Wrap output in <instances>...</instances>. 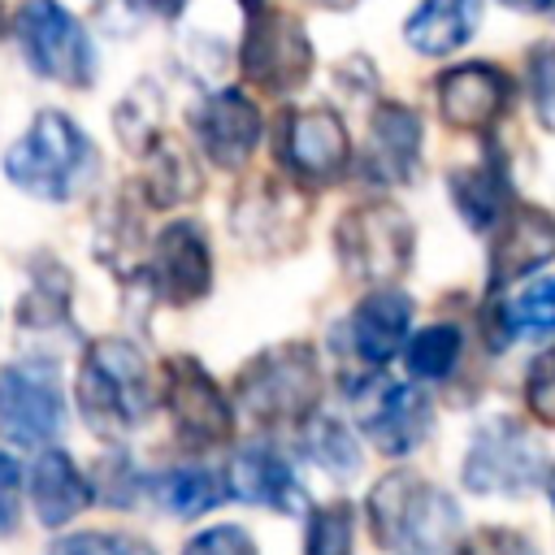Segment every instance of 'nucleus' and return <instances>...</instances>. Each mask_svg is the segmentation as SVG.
Returning a JSON list of instances; mask_svg holds the SVG:
<instances>
[{"mask_svg": "<svg viewBox=\"0 0 555 555\" xmlns=\"http://www.w3.org/2000/svg\"><path fill=\"white\" fill-rule=\"evenodd\" d=\"M369 525L377 546L395 555H451L460 507L416 473H390L369 494Z\"/></svg>", "mask_w": 555, "mask_h": 555, "instance_id": "f257e3e1", "label": "nucleus"}, {"mask_svg": "<svg viewBox=\"0 0 555 555\" xmlns=\"http://www.w3.org/2000/svg\"><path fill=\"white\" fill-rule=\"evenodd\" d=\"M100 156L91 147V139L82 134L78 121H69L65 113H39L30 121V130L4 152V173L17 191L35 195V199H74L91 173H95Z\"/></svg>", "mask_w": 555, "mask_h": 555, "instance_id": "f03ea898", "label": "nucleus"}, {"mask_svg": "<svg viewBox=\"0 0 555 555\" xmlns=\"http://www.w3.org/2000/svg\"><path fill=\"white\" fill-rule=\"evenodd\" d=\"M74 395H78V412L87 416V425L95 434H104V438L130 434L152 412L147 364L121 338H104V343L87 347Z\"/></svg>", "mask_w": 555, "mask_h": 555, "instance_id": "7ed1b4c3", "label": "nucleus"}, {"mask_svg": "<svg viewBox=\"0 0 555 555\" xmlns=\"http://www.w3.org/2000/svg\"><path fill=\"white\" fill-rule=\"evenodd\" d=\"M317 399H321V369L312 347L304 343L269 347L238 373V403L260 425L308 421Z\"/></svg>", "mask_w": 555, "mask_h": 555, "instance_id": "20e7f679", "label": "nucleus"}, {"mask_svg": "<svg viewBox=\"0 0 555 555\" xmlns=\"http://www.w3.org/2000/svg\"><path fill=\"white\" fill-rule=\"evenodd\" d=\"M412 243H416V230L408 212L395 204H356L334 225V247L343 269L377 286L395 282L412 264Z\"/></svg>", "mask_w": 555, "mask_h": 555, "instance_id": "39448f33", "label": "nucleus"}, {"mask_svg": "<svg viewBox=\"0 0 555 555\" xmlns=\"http://www.w3.org/2000/svg\"><path fill=\"white\" fill-rule=\"evenodd\" d=\"M542 477V442L516 416H490L464 451V486L473 494H525Z\"/></svg>", "mask_w": 555, "mask_h": 555, "instance_id": "423d86ee", "label": "nucleus"}, {"mask_svg": "<svg viewBox=\"0 0 555 555\" xmlns=\"http://www.w3.org/2000/svg\"><path fill=\"white\" fill-rule=\"evenodd\" d=\"M17 43L39 78H52L61 87H87L95 78V48L82 22L56 0H22Z\"/></svg>", "mask_w": 555, "mask_h": 555, "instance_id": "0eeeda50", "label": "nucleus"}, {"mask_svg": "<svg viewBox=\"0 0 555 555\" xmlns=\"http://www.w3.org/2000/svg\"><path fill=\"white\" fill-rule=\"evenodd\" d=\"M243 78L269 95H286L312 74V43L299 17L278 9H247V35L238 48Z\"/></svg>", "mask_w": 555, "mask_h": 555, "instance_id": "6e6552de", "label": "nucleus"}, {"mask_svg": "<svg viewBox=\"0 0 555 555\" xmlns=\"http://www.w3.org/2000/svg\"><path fill=\"white\" fill-rule=\"evenodd\" d=\"M65 425V395L48 360L0 369V434L17 447L52 442Z\"/></svg>", "mask_w": 555, "mask_h": 555, "instance_id": "1a4fd4ad", "label": "nucleus"}, {"mask_svg": "<svg viewBox=\"0 0 555 555\" xmlns=\"http://www.w3.org/2000/svg\"><path fill=\"white\" fill-rule=\"evenodd\" d=\"M356 403V421L369 434V442L382 455H408L425 442L429 425H434V408L429 399L408 386V382H390V377H369L364 386L351 390Z\"/></svg>", "mask_w": 555, "mask_h": 555, "instance_id": "9d476101", "label": "nucleus"}, {"mask_svg": "<svg viewBox=\"0 0 555 555\" xmlns=\"http://www.w3.org/2000/svg\"><path fill=\"white\" fill-rule=\"evenodd\" d=\"M160 386H165V408L173 416V429L191 447H217L234 434V412L199 360H191V356L165 360Z\"/></svg>", "mask_w": 555, "mask_h": 555, "instance_id": "9b49d317", "label": "nucleus"}, {"mask_svg": "<svg viewBox=\"0 0 555 555\" xmlns=\"http://www.w3.org/2000/svg\"><path fill=\"white\" fill-rule=\"evenodd\" d=\"M282 165L304 182H334L351 160L347 126L334 108H299L286 113L282 139H278Z\"/></svg>", "mask_w": 555, "mask_h": 555, "instance_id": "f8f14e48", "label": "nucleus"}, {"mask_svg": "<svg viewBox=\"0 0 555 555\" xmlns=\"http://www.w3.org/2000/svg\"><path fill=\"white\" fill-rule=\"evenodd\" d=\"M191 126L212 165L243 169V160L256 152V139H260V108L243 91H217L195 108Z\"/></svg>", "mask_w": 555, "mask_h": 555, "instance_id": "ddd939ff", "label": "nucleus"}, {"mask_svg": "<svg viewBox=\"0 0 555 555\" xmlns=\"http://www.w3.org/2000/svg\"><path fill=\"white\" fill-rule=\"evenodd\" d=\"M551 256H555V217L533 204H512L490 247V282L494 286L520 282L533 269H542Z\"/></svg>", "mask_w": 555, "mask_h": 555, "instance_id": "4468645a", "label": "nucleus"}, {"mask_svg": "<svg viewBox=\"0 0 555 555\" xmlns=\"http://www.w3.org/2000/svg\"><path fill=\"white\" fill-rule=\"evenodd\" d=\"M507 108V78L490 61L451 65L438 78V113L455 130H490Z\"/></svg>", "mask_w": 555, "mask_h": 555, "instance_id": "2eb2a0df", "label": "nucleus"}, {"mask_svg": "<svg viewBox=\"0 0 555 555\" xmlns=\"http://www.w3.org/2000/svg\"><path fill=\"white\" fill-rule=\"evenodd\" d=\"M152 273L169 304H195L212 286V251L195 221H173L156 238Z\"/></svg>", "mask_w": 555, "mask_h": 555, "instance_id": "dca6fc26", "label": "nucleus"}, {"mask_svg": "<svg viewBox=\"0 0 555 555\" xmlns=\"http://www.w3.org/2000/svg\"><path fill=\"white\" fill-rule=\"evenodd\" d=\"M421 165V117L408 104L382 100L369 117V178L373 182H412Z\"/></svg>", "mask_w": 555, "mask_h": 555, "instance_id": "f3484780", "label": "nucleus"}, {"mask_svg": "<svg viewBox=\"0 0 555 555\" xmlns=\"http://www.w3.org/2000/svg\"><path fill=\"white\" fill-rule=\"evenodd\" d=\"M408 325H412V299L395 286H382L356 304L347 330H351V347L364 364H386L403 347Z\"/></svg>", "mask_w": 555, "mask_h": 555, "instance_id": "a211bd4d", "label": "nucleus"}, {"mask_svg": "<svg viewBox=\"0 0 555 555\" xmlns=\"http://www.w3.org/2000/svg\"><path fill=\"white\" fill-rule=\"evenodd\" d=\"M230 494L256 507H278V512H299L304 507V490L291 473V464L273 451V447H247L234 455V464L225 468Z\"/></svg>", "mask_w": 555, "mask_h": 555, "instance_id": "6ab92c4d", "label": "nucleus"}, {"mask_svg": "<svg viewBox=\"0 0 555 555\" xmlns=\"http://www.w3.org/2000/svg\"><path fill=\"white\" fill-rule=\"evenodd\" d=\"M30 503H35L39 525L61 529L91 503V486H87L82 468L65 451L48 447L30 468Z\"/></svg>", "mask_w": 555, "mask_h": 555, "instance_id": "aec40b11", "label": "nucleus"}, {"mask_svg": "<svg viewBox=\"0 0 555 555\" xmlns=\"http://www.w3.org/2000/svg\"><path fill=\"white\" fill-rule=\"evenodd\" d=\"M477 17L481 0H421L403 22V39L421 56H447L473 39Z\"/></svg>", "mask_w": 555, "mask_h": 555, "instance_id": "412c9836", "label": "nucleus"}, {"mask_svg": "<svg viewBox=\"0 0 555 555\" xmlns=\"http://www.w3.org/2000/svg\"><path fill=\"white\" fill-rule=\"evenodd\" d=\"M451 199L468 230H494L507 217V169L499 152H486L477 165L451 173Z\"/></svg>", "mask_w": 555, "mask_h": 555, "instance_id": "4be33fe9", "label": "nucleus"}, {"mask_svg": "<svg viewBox=\"0 0 555 555\" xmlns=\"http://www.w3.org/2000/svg\"><path fill=\"white\" fill-rule=\"evenodd\" d=\"M520 334L555 338V278H538L490 308V351H503Z\"/></svg>", "mask_w": 555, "mask_h": 555, "instance_id": "5701e85b", "label": "nucleus"}, {"mask_svg": "<svg viewBox=\"0 0 555 555\" xmlns=\"http://www.w3.org/2000/svg\"><path fill=\"white\" fill-rule=\"evenodd\" d=\"M147 494L178 520H195L230 499V481L212 468H169L147 481Z\"/></svg>", "mask_w": 555, "mask_h": 555, "instance_id": "b1692460", "label": "nucleus"}, {"mask_svg": "<svg viewBox=\"0 0 555 555\" xmlns=\"http://www.w3.org/2000/svg\"><path fill=\"white\" fill-rule=\"evenodd\" d=\"M143 186L152 195V204L169 208V204H182L199 191V173L191 165V156L178 147V143H156L152 156H147V173H143Z\"/></svg>", "mask_w": 555, "mask_h": 555, "instance_id": "393cba45", "label": "nucleus"}, {"mask_svg": "<svg viewBox=\"0 0 555 555\" xmlns=\"http://www.w3.org/2000/svg\"><path fill=\"white\" fill-rule=\"evenodd\" d=\"M460 351H464V334H460L455 325L438 321V325H425V330L408 343L403 360H408V373H412V377H421V382H442V377L455 373Z\"/></svg>", "mask_w": 555, "mask_h": 555, "instance_id": "a878e982", "label": "nucleus"}, {"mask_svg": "<svg viewBox=\"0 0 555 555\" xmlns=\"http://www.w3.org/2000/svg\"><path fill=\"white\" fill-rule=\"evenodd\" d=\"M304 447H308V455H312L330 477H338V481H347V477L360 473V447H356L351 429H347L343 421H334V416H317V421L308 425Z\"/></svg>", "mask_w": 555, "mask_h": 555, "instance_id": "bb28decb", "label": "nucleus"}, {"mask_svg": "<svg viewBox=\"0 0 555 555\" xmlns=\"http://www.w3.org/2000/svg\"><path fill=\"white\" fill-rule=\"evenodd\" d=\"M304 555H356V512L351 503H321L308 516Z\"/></svg>", "mask_w": 555, "mask_h": 555, "instance_id": "cd10ccee", "label": "nucleus"}, {"mask_svg": "<svg viewBox=\"0 0 555 555\" xmlns=\"http://www.w3.org/2000/svg\"><path fill=\"white\" fill-rule=\"evenodd\" d=\"M525 408L538 416V425L555 429V351H542L525 373Z\"/></svg>", "mask_w": 555, "mask_h": 555, "instance_id": "c85d7f7f", "label": "nucleus"}, {"mask_svg": "<svg viewBox=\"0 0 555 555\" xmlns=\"http://www.w3.org/2000/svg\"><path fill=\"white\" fill-rule=\"evenodd\" d=\"M529 87H533V113L546 130H555V43H542L529 56Z\"/></svg>", "mask_w": 555, "mask_h": 555, "instance_id": "c756f323", "label": "nucleus"}, {"mask_svg": "<svg viewBox=\"0 0 555 555\" xmlns=\"http://www.w3.org/2000/svg\"><path fill=\"white\" fill-rule=\"evenodd\" d=\"M455 555H538V546L516 533V529H503V525H486V529H473Z\"/></svg>", "mask_w": 555, "mask_h": 555, "instance_id": "7c9ffc66", "label": "nucleus"}, {"mask_svg": "<svg viewBox=\"0 0 555 555\" xmlns=\"http://www.w3.org/2000/svg\"><path fill=\"white\" fill-rule=\"evenodd\" d=\"M182 555H260V551H256V542H251L247 529H238V525H212V529L195 533L182 546Z\"/></svg>", "mask_w": 555, "mask_h": 555, "instance_id": "2f4dec72", "label": "nucleus"}, {"mask_svg": "<svg viewBox=\"0 0 555 555\" xmlns=\"http://www.w3.org/2000/svg\"><path fill=\"white\" fill-rule=\"evenodd\" d=\"M56 555H156V551L126 533H74L61 542Z\"/></svg>", "mask_w": 555, "mask_h": 555, "instance_id": "473e14b6", "label": "nucleus"}, {"mask_svg": "<svg viewBox=\"0 0 555 555\" xmlns=\"http://www.w3.org/2000/svg\"><path fill=\"white\" fill-rule=\"evenodd\" d=\"M17 490H22V468L9 451H0V538H9L17 529V512H22Z\"/></svg>", "mask_w": 555, "mask_h": 555, "instance_id": "72a5a7b5", "label": "nucleus"}, {"mask_svg": "<svg viewBox=\"0 0 555 555\" xmlns=\"http://www.w3.org/2000/svg\"><path fill=\"white\" fill-rule=\"evenodd\" d=\"M507 9H516V13H546L555 0H503Z\"/></svg>", "mask_w": 555, "mask_h": 555, "instance_id": "f704fd0d", "label": "nucleus"}, {"mask_svg": "<svg viewBox=\"0 0 555 555\" xmlns=\"http://www.w3.org/2000/svg\"><path fill=\"white\" fill-rule=\"evenodd\" d=\"M317 4H325V9H351L356 0H317Z\"/></svg>", "mask_w": 555, "mask_h": 555, "instance_id": "c9c22d12", "label": "nucleus"}, {"mask_svg": "<svg viewBox=\"0 0 555 555\" xmlns=\"http://www.w3.org/2000/svg\"><path fill=\"white\" fill-rule=\"evenodd\" d=\"M546 494H551V503H555V468L546 473Z\"/></svg>", "mask_w": 555, "mask_h": 555, "instance_id": "e433bc0d", "label": "nucleus"}, {"mask_svg": "<svg viewBox=\"0 0 555 555\" xmlns=\"http://www.w3.org/2000/svg\"><path fill=\"white\" fill-rule=\"evenodd\" d=\"M152 4H160V9H169V13H173V9L182 4V0H152Z\"/></svg>", "mask_w": 555, "mask_h": 555, "instance_id": "4c0bfd02", "label": "nucleus"}, {"mask_svg": "<svg viewBox=\"0 0 555 555\" xmlns=\"http://www.w3.org/2000/svg\"><path fill=\"white\" fill-rule=\"evenodd\" d=\"M243 4H247V9H260V0H243Z\"/></svg>", "mask_w": 555, "mask_h": 555, "instance_id": "58836bf2", "label": "nucleus"}]
</instances>
